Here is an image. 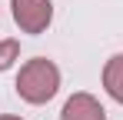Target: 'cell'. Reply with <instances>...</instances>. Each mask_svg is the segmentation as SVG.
Segmentation results:
<instances>
[{
	"instance_id": "cell-1",
	"label": "cell",
	"mask_w": 123,
	"mask_h": 120,
	"mask_svg": "<svg viewBox=\"0 0 123 120\" xmlns=\"http://www.w3.org/2000/svg\"><path fill=\"white\" fill-rule=\"evenodd\" d=\"M60 90V70L57 63L47 57H33L27 60L17 73V93H20L27 103H47Z\"/></svg>"
},
{
	"instance_id": "cell-2",
	"label": "cell",
	"mask_w": 123,
	"mask_h": 120,
	"mask_svg": "<svg viewBox=\"0 0 123 120\" xmlns=\"http://www.w3.org/2000/svg\"><path fill=\"white\" fill-rule=\"evenodd\" d=\"M13 20L23 33H43L53 20V3L50 0H10Z\"/></svg>"
},
{
	"instance_id": "cell-3",
	"label": "cell",
	"mask_w": 123,
	"mask_h": 120,
	"mask_svg": "<svg viewBox=\"0 0 123 120\" xmlns=\"http://www.w3.org/2000/svg\"><path fill=\"white\" fill-rule=\"evenodd\" d=\"M60 120H106V110L100 107V100L90 93H73L63 103Z\"/></svg>"
},
{
	"instance_id": "cell-4",
	"label": "cell",
	"mask_w": 123,
	"mask_h": 120,
	"mask_svg": "<svg viewBox=\"0 0 123 120\" xmlns=\"http://www.w3.org/2000/svg\"><path fill=\"white\" fill-rule=\"evenodd\" d=\"M103 87H106V93L123 103V53L106 60V67H103Z\"/></svg>"
},
{
	"instance_id": "cell-5",
	"label": "cell",
	"mask_w": 123,
	"mask_h": 120,
	"mask_svg": "<svg viewBox=\"0 0 123 120\" xmlns=\"http://www.w3.org/2000/svg\"><path fill=\"white\" fill-rule=\"evenodd\" d=\"M17 57H20V43L17 40H0V70H10Z\"/></svg>"
},
{
	"instance_id": "cell-6",
	"label": "cell",
	"mask_w": 123,
	"mask_h": 120,
	"mask_svg": "<svg viewBox=\"0 0 123 120\" xmlns=\"http://www.w3.org/2000/svg\"><path fill=\"white\" fill-rule=\"evenodd\" d=\"M0 120H20V117H0Z\"/></svg>"
}]
</instances>
